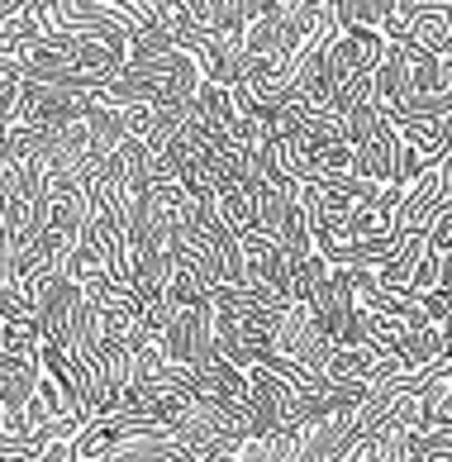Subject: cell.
<instances>
[{
  "instance_id": "3957f363",
  "label": "cell",
  "mask_w": 452,
  "mask_h": 462,
  "mask_svg": "<svg viewBox=\"0 0 452 462\" xmlns=\"http://www.w3.org/2000/svg\"><path fill=\"white\" fill-rule=\"evenodd\" d=\"M391 39L381 29H367V24H338L334 33H328V67H334V81L343 87V81L353 77H372L381 58H386Z\"/></svg>"
},
{
  "instance_id": "5b68a950",
  "label": "cell",
  "mask_w": 452,
  "mask_h": 462,
  "mask_svg": "<svg viewBox=\"0 0 452 462\" xmlns=\"http://www.w3.org/2000/svg\"><path fill=\"white\" fill-rule=\"evenodd\" d=\"M400 10V0H334L338 24H367V29H386V20Z\"/></svg>"
},
{
  "instance_id": "277c9868",
  "label": "cell",
  "mask_w": 452,
  "mask_h": 462,
  "mask_svg": "<svg viewBox=\"0 0 452 462\" xmlns=\"http://www.w3.org/2000/svg\"><path fill=\"white\" fill-rule=\"evenodd\" d=\"M395 172H400V134L386 115L376 119V129L353 148V177L372 181V186H395Z\"/></svg>"
},
{
  "instance_id": "6da1fadb",
  "label": "cell",
  "mask_w": 452,
  "mask_h": 462,
  "mask_svg": "<svg viewBox=\"0 0 452 462\" xmlns=\"http://www.w3.org/2000/svg\"><path fill=\"white\" fill-rule=\"evenodd\" d=\"M210 300H215V348L229 357L234 367L267 363L286 305H272L263 296H253L248 286H219Z\"/></svg>"
},
{
  "instance_id": "7a4b0ae2",
  "label": "cell",
  "mask_w": 452,
  "mask_h": 462,
  "mask_svg": "<svg viewBox=\"0 0 452 462\" xmlns=\"http://www.w3.org/2000/svg\"><path fill=\"white\" fill-rule=\"evenodd\" d=\"M238 248H243V286L253 296H263L272 305H291L295 300V282H291V258L272 244L263 229H248L238 234Z\"/></svg>"
}]
</instances>
